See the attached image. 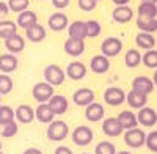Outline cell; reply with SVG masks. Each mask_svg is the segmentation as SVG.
Returning a JSON list of instances; mask_svg holds the SVG:
<instances>
[{
	"mask_svg": "<svg viewBox=\"0 0 157 154\" xmlns=\"http://www.w3.org/2000/svg\"><path fill=\"white\" fill-rule=\"evenodd\" d=\"M52 5H54L55 8H58V10H63V8H66L69 5V0H52Z\"/></svg>",
	"mask_w": 157,
	"mask_h": 154,
	"instance_id": "cell-43",
	"label": "cell"
},
{
	"mask_svg": "<svg viewBox=\"0 0 157 154\" xmlns=\"http://www.w3.org/2000/svg\"><path fill=\"white\" fill-rule=\"evenodd\" d=\"M69 134V127L64 121H52L49 123L47 127V138L52 142H61L68 137Z\"/></svg>",
	"mask_w": 157,
	"mask_h": 154,
	"instance_id": "cell-1",
	"label": "cell"
},
{
	"mask_svg": "<svg viewBox=\"0 0 157 154\" xmlns=\"http://www.w3.org/2000/svg\"><path fill=\"white\" fill-rule=\"evenodd\" d=\"M85 50V41L82 40H74V38H68L64 41V52L71 57H78L82 55Z\"/></svg>",
	"mask_w": 157,
	"mask_h": 154,
	"instance_id": "cell-15",
	"label": "cell"
},
{
	"mask_svg": "<svg viewBox=\"0 0 157 154\" xmlns=\"http://www.w3.org/2000/svg\"><path fill=\"white\" fill-rule=\"evenodd\" d=\"M135 43H137L138 47L149 50V49H154V46H155V38L152 36V33H145V32H141V33L137 35Z\"/></svg>",
	"mask_w": 157,
	"mask_h": 154,
	"instance_id": "cell-29",
	"label": "cell"
},
{
	"mask_svg": "<svg viewBox=\"0 0 157 154\" xmlns=\"http://www.w3.org/2000/svg\"><path fill=\"white\" fill-rule=\"evenodd\" d=\"M104 115H105V110L101 104H96V102H91L90 106H86V110H85V117L88 121H101L104 118Z\"/></svg>",
	"mask_w": 157,
	"mask_h": 154,
	"instance_id": "cell-22",
	"label": "cell"
},
{
	"mask_svg": "<svg viewBox=\"0 0 157 154\" xmlns=\"http://www.w3.org/2000/svg\"><path fill=\"white\" fill-rule=\"evenodd\" d=\"M141 61L145 63V66H148L151 69L157 68V50L155 49H149L148 52L141 57Z\"/></svg>",
	"mask_w": 157,
	"mask_h": 154,
	"instance_id": "cell-35",
	"label": "cell"
},
{
	"mask_svg": "<svg viewBox=\"0 0 157 154\" xmlns=\"http://www.w3.org/2000/svg\"><path fill=\"white\" fill-rule=\"evenodd\" d=\"M24 38L19 35V33H14V35H11L10 38H6L5 40V47L8 49V52L10 54H19L24 50Z\"/></svg>",
	"mask_w": 157,
	"mask_h": 154,
	"instance_id": "cell-19",
	"label": "cell"
},
{
	"mask_svg": "<svg viewBox=\"0 0 157 154\" xmlns=\"http://www.w3.org/2000/svg\"><path fill=\"white\" fill-rule=\"evenodd\" d=\"M17 33V25L13 21H0V38L6 40L11 35Z\"/></svg>",
	"mask_w": 157,
	"mask_h": 154,
	"instance_id": "cell-31",
	"label": "cell"
},
{
	"mask_svg": "<svg viewBox=\"0 0 157 154\" xmlns=\"http://www.w3.org/2000/svg\"><path fill=\"white\" fill-rule=\"evenodd\" d=\"M47 24H49L50 30H54V32H61V30H64V29H66L68 25H69V21H68V16L64 14V13L57 11V13H54V14H50Z\"/></svg>",
	"mask_w": 157,
	"mask_h": 154,
	"instance_id": "cell-12",
	"label": "cell"
},
{
	"mask_svg": "<svg viewBox=\"0 0 157 154\" xmlns=\"http://www.w3.org/2000/svg\"><path fill=\"white\" fill-rule=\"evenodd\" d=\"M132 90L140 94H149L152 93V90H154V82L149 79V77L146 75H138L135 77V79L132 80Z\"/></svg>",
	"mask_w": 157,
	"mask_h": 154,
	"instance_id": "cell-9",
	"label": "cell"
},
{
	"mask_svg": "<svg viewBox=\"0 0 157 154\" xmlns=\"http://www.w3.org/2000/svg\"><path fill=\"white\" fill-rule=\"evenodd\" d=\"M90 68L93 72L96 74H105L109 69H110V61L105 55H94L91 58V63H90Z\"/></svg>",
	"mask_w": 157,
	"mask_h": 154,
	"instance_id": "cell-16",
	"label": "cell"
},
{
	"mask_svg": "<svg viewBox=\"0 0 157 154\" xmlns=\"http://www.w3.org/2000/svg\"><path fill=\"white\" fill-rule=\"evenodd\" d=\"M124 63L127 68H137L141 63V55L137 49H129L124 55Z\"/></svg>",
	"mask_w": 157,
	"mask_h": 154,
	"instance_id": "cell-30",
	"label": "cell"
},
{
	"mask_svg": "<svg viewBox=\"0 0 157 154\" xmlns=\"http://www.w3.org/2000/svg\"><path fill=\"white\" fill-rule=\"evenodd\" d=\"M24 154H43L41 149H38V148H29V149H25Z\"/></svg>",
	"mask_w": 157,
	"mask_h": 154,
	"instance_id": "cell-45",
	"label": "cell"
},
{
	"mask_svg": "<svg viewBox=\"0 0 157 154\" xmlns=\"http://www.w3.org/2000/svg\"><path fill=\"white\" fill-rule=\"evenodd\" d=\"M116 120L120 121V124L123 126V129H132V127H137V115L130 110H124L116 117Z\"/></svg>",
	"mask_w": 157,
	"mask_h": 154,
	"instance_id": "cell-25",
	"label": "cell"
},
{
	"mask_svg": "<svg viewBox=\"0 0 157 154\" xmlns=\"http://www.w3.org/2000/svg\"><path fill=\"white\" fill-rule=\"evenodd\" d=\"M137 121L145 126V127H152L155 123H157V112L151 107H141L138 110V115H137Z\"/></svg>",
	"mask_w": 157,
	"mask_h": 154,
	"instance_id": "cell-10",
	"label": "cell"
},
{
	"mask_svg": "<svg viewBox=\"0 0 157 154\" xmlns=\"http://www.w3.org/2000/svg\"><path fill=\"white\" fill-rule=\"evenodd\" d=\"M32 94L39 104H43V102H47L52 96H54V87L47 82H38L32 90Z\"/></svg>",
	"mask_w": 157,
	"mask_h": 154,
	"instance_id": "cell-6",
	"label": "cell"
},
{
	"mask_svg": "<svg viewBox=\"0 0 157 154\" xmlns=\"http://www.w3.org/2000/svg\"><path fill=\"white\" fill-rule=\"evenodd\" d=\"M38 22V17H36V13L35 11H30V10H25L22 13H19V16H17V24L21 29H29L32 27V25H35Z\"/></svg>",
	"mask_w": 157,
	"mask_h": 154,
	"instance_id": "cell-24",
	"label": "cell"
},
{
	"mask_svg": "<svg viewBox=\"0 0 157 154\" xmlns=\"http://www.w3.org/2000/svg\"><path fill=\"white\" fill-rule=\"evenodd\" d=\"M145 140H146V134L141 129H138V127L127 129L126 134H124V142L130 148H141L145 145Z\"/></svg>",
	"mask_w": 157,
	"mask_h": 154,
	"instance_id": "cell-4",
	"label": "cell"
},
{
	"mask_svg": "<svg viewBox=\"0 0 157 154\" xmlns=\"http://www.w3.org/2000/svg\"><path fill=\"white\" fill-rule=\"evenodd\" d=\"M155 5H157V3H155Z\"/></svg>",
	"mask_w": 157,
	"mask_h": 154,
	"instance_id": "cell-55",
	"label": "cell"
},
{
	"mask_svg": "<svg viewBox=\"0 0 157 154\" xmlns=\"http://www.w3.org/2000/svg\"><path fill=\"white\" fill-rule=\"evenodd\" d=\"M116 154H132V152H129V151H121V152H116Z\"/></svg>",
	"mask_w": 157,
	"mask_h": 154,
	"instance_id": "cell-49",
	"label": "cell"
},
{
	"mask_svg": "<svg viewBox=\"0 0 157 154\" xmlns=\"http://www.w3.org/2000/svg\"><path fill=\"white\" fill-rule=\"evenodd\" d=\"M137 27L145 33L157 32V17H140L137 19Z\"/></svg>",
	"mask_w": 157,
	"mask_h": 154,
	"instance_id": "cell-28",
	"label": "cell"
},
{
	"mask_svg": "<svg viewBox=\"0 0 157 154\" xmlns=\"http://www.w3.org/2000/svg\"><path fill=\"white\" fill-rule=\"evenodd\" d=\"M112 2H113L116 6H120V5H127L130 0H112Z\"/></svg>",
	"mask_w": 157,
	"mask_h": 154,
	"instance_id": "cell-46",
	"label": "cell"
},
{
	"mask_svg": "<svg viewBox=\"0 0 157 154\" xmlns=\"http://www.w3.org/2000/svg\"><path fill=\"white\" fill-rule=\"evenodd\" d=\"M101 50H102V55H105L107 58L110 57H116L118 54L123 50V43L120 38H115V36H109L102 41L101 44Z\"/></svg>",
	"mask_w": 157,
	"mask_h": 154,
	"instance_id": "cell-3",
	"label": "cell"
},
{
	"mask_svg": "<svg viewBox=\"0 0 157 154\" xmlns=\"http://www.w3.org/2000/svg\"><path fill=\"white\" fill-rule=\"evenodd\" d=\"M126 101H127L129 107H132V109H141V107L146 106L148 96L146 94H140V93L134 91V90H130V91L126 94Z\"/></svg>",
	"mask_w": 157,
	"mask_h": 154,
	"instance_id": "cell-23",
	"label": "cell"
},
{
	"mask_svg": "<svg viewBox=\"0 0 157 154\" xmlns=\"http://www.w3.org/2000/svg\"><path fill=\"white\" fill-rule=\"evenodd\" d=\"M0 151H2V143H0Z\"/></svg>",
	"mask_w": 157,
	"mask_h": 154,
	"instance_id": "cell-50",
	"label": "cell"
},
{
	"mask_svg": "<svg viewBox=\"0 0 157 154\" xmlns=\"http://www.w3.org/2000/svg\"><path fill=\"white\" fill-rule=\"evenodd\" d=\"M96 2H99V0H96Z\"/></svg>",
	"mask_w": 157,
	"mask_h": 154,
	"instance_id": "cell-54",
	"label": "cell"
},
{
	"mask_svg": "<svg viewBox=\"0 0 157 154\" xmlns=\"http://www.w3.org/2000/svg\"><path fill=\"white\" fill-rule=\"evenodd\" d=\"M145 145L148 146L149 151L152 152H157V131L151 132L146 135V140H145Z\"/></svg>",
	"mask_w": 157,
	"mask_h": 154,
	"instance_id": "cell-40",
	"label": "cell"
},
{
	"mask_svg": "<svg viewBox=\"0 0 157 154\" xmlns=\"http://www.w3.org/2000/svg\"><path fill=\"white\" fill-rule=\"evenodd\" d=\"M102 131L109 137H118V135L123 134L124 129H123V126L120 124V121H118L116 118H107L102 123Z\"/></svg>",
	"mask_w": 157,
	"mask_h": 154,
	"instance_id": "cell-18",
	"label": "cell"
},
{
	"mask_svg": "<svg viewBox=\"0 0 157 154\" xmlns=\"http://www.w3.org/2000/svg\"><path fill=\"white\" fill-rule=\"evenodd\" d=\"M47 106H49V109L52 110V113L54 115H63V113H66V110H68V99L64 98V96H61V94H54L49 101H47Z\"/></svg>",
	"mask_w": 157,
	"mask_h": 154,
	"instance_id": "cell-11",
	"label": "cell"
},
{
	"mask_svg": "<svg viewBox=\"0 0 157 154\" xmlns=\"http://www.w3.org/2000/svg\"><path fill=\"white\" fill-rule=\"evenodd\" d=\"M35 117L38 118V121L49 124V123L54 121V117H55V115L52 113V110L49 109L47 102H43V104H39V106L36 107V110H35Z\"/></svg>",
	"mask_w": 157,
	"mask_h": 154,
	"instance_id": "cell-26",
	"label": "cell"
},
{
	"mask_svg": "<svg viewBox=\"0 0 157 154\" xmlns=\"http://www.w3.org/2000/svg\"><path fill=\"white\" fill-rule=\"evenodd\" d=\"M17 65H19V61H17L14 54L0 55V71H2V74H10L13 71H16Z\"/></svg>",
	"mask_w": 157,
	"mask_h": 154,
	"instance_id": "cell-17",
	"label": "cell"
},
{
	"mask_svg": "<svg viewBox=\"0 0 157 154\" xmlns=\"http://www.w3.org/2000/svg\"><path fill=\"white\" fill-rule=\"evenodd\" d=\"M96 5H98L96 0H78V8L83 11H93Z\"/></svg>",
	"mask_w": 157,
	"mask_h": 154,
	"instance_id": "cell-41",
	"label": "cell"
},
{
	"mask_svg": "<svg viewBox=\"0 0 157 154\" xmlns=\"http://www.w3.org/2000/svg\"><path fill=\"white\" fill-rule=\"evenodd\" d=\"M13 90V79L8 74H0V96L11 93Z\"/></svg>",
	"mask_w": 157,
	"mask_h": 154,
	"instance_id": "cell-36",
	"label": "cell"
},
{
	"mask_svg": "<svg viewBox=\"0 0 157 154\" xmlns=\"http://www.w3.org/2000/svg\"><path fill=\"white\" fill-rule=\"evenodd\" d=\"M17 134V123L16 121H10L6 124H3V129H2V137L10 138V137H14Z\"/></svg>",
	"mask_w": 157,
	"mask_h": 154,
	"instance_id": "cell-39",
	"label": "cell"
},
{
	"mask_svg": "<svg viewBox=\"0 0 157 154\" xmlns=\"http://www.w3.org/2000/svg\"><path fill=\"white\" fill-rule=\"evenodd\" d=\"M0 154H3V152H2V151H0Z\"/></svg>",
	"mask_w": 157,
	"mask_h": 154,
	"instance_id": "cell-53",
	"label": "cell"
},
{
	"mask_svg": "<svg viewBox=\"0 0 157 154\" xmlns=\"http://www.w3.org/2000/svg\"><path fill=\"white\" fill-rule=\"evenodd\" d=\"M93 137L94 134L88 126H77L72 132V142L78 146H86L93 142Z\"/></svg>",
	"mask_w": 157,
	"mask_h": 154,
	"instance_id": "cell-5",
	"label": "cell"
},
{
	"mask_svg": "<svg viewBox=\"0 0 157 154\" xmlns=\"http://www.w3.org/2000/svg\"><path fill=\"white\" fill-rule=\"evenodd\" d=\"M104 101H105L109 106H112V107L121 106L123 102L126 101V93L120 87H109L105 91H104Z\"/></svg>",
	"mask_w": 157,
	"mask_h": 154,
	"instance_id": "cell-7",
	"label": "cell"
},
{
	"mask_svg": "<svg viewBox=\"0 0 157 154\" xmlns=\"http://www.w3.org/2000/svg\"><path fill=\"white\" fill-rule=\"evenodd\" d=\"M44 79L52 87H57V85H61L64 82V79H66V72H64L58 65H49L44 69Z\"/></svg>",
	"mask_w": 157,
	"mask_h": 154,
	"instance_id": "cell-2",
	"label": "cell"
},
{
	"mask_svg": "<svg viewBox=\"0 0 157 154\" xmlns=\"http://www.w3.org/2000/svg\"><path fill=\"white\" fill-rule=\"evenodd\" d=\"M68 33H69V38H74V40H85L86 38V33H85V22L82 21H75L72 24L68 25Z\"/></svg>",
	"mask_w": 157,
	"mask_h": 154,
	"instance_id": "cell-27",
	"label": "cell"
},
{
	"mask_svg": "<svg viewBox=\"0 0 157 154\" xmlns=\"http://www.w3.org/2000/svg\"><path fill=\"white\" fill-rule=\"evenodd\" d=\"M112 17L115 22L118 24H127L129 21H132L134 17V11L132 8H129L127 5H120V6H116L112 13Z\"/></svg>",
	"mask_w": 157,
	"mask_h": 154,
	"instance_id": "cell-13",
	"label": "cell"
},
{
	"mask_svg": "<svg viewBox=\"0 0 157 154\" xmlns=\"http://www.w3.org/2000/svg\"><path fill=\"white\" fill-rule=\"evenodd\" d=\"M25 36H27V40L32 41V43H41L46 38V29L41 24L36 22L35 25H32V27L25 29Z\"/></svg>",
	"mask_w": 157,
	"mask_h": 154,
	"instance_id": "cell-21",
	"label": "cell"
},
{
	"mask_svg": "<svg viewBox=\"0 0 157 154\" xmlns=\"http://www.w3.org/2000/svg\"><path fill=\"white\" fill-rule=\"evenodd\" d=\"M10 121H14V110L8 106L0 104V126H3Z\"/></svg>",
	"mask_w": 157,
	"mask_h": 154,
	"instance_id": "cell-33",
	"label": "cell"
},
{
	"mask_svg": "<svg viewBox=\"0 0 157 154\" xmlns=\"http://www.w3.org/2000/svg\"><path fill=\"white\" fill-rule=\"evenodd\" d=\"M152 82H154V85H157V71L154 72V77H152Z\"/></svg>",
	"mask_w": 157,
	"mask_h": 154,
	"instance_id": "cell-47",
	"label": "cell"
},
{
	"mask_svg": "<svg viewBox=\"0 0 157 154\" xmlns=\"http://www.w3.org/2000/svg\"><path fill=\"white\" fill-rule=\"evenodd\" d=\"M85 33H86V38H96L101 33V24L98 21H86Z\"/></svg>",
	"mask_w": 157,
	"mask_h": 154,
	"instance_id": "cell-34",
	"label": "cell"
},
{
	"mask_svg": "<svg viewBox=\"0 0 157 154\" xmlns=\"http://www.w3.org/2000/svg\"><path fill=\"white\" fill-rule=\"evenodd\" d=\"M82 154H88V152H82Z\"/></svg>",
	"mask_w": 157,
	"mask_h": 154,
	"instance_id": "cell-52",
	"label": "cell"
},
{
	"mask_svg": "<svg viewBox=\"0 0 157 154\" xmlns=\"http://www.w3.org/2000/svg\"><path fill=\"white\" fill-rule=\"evenodd\" d=\"M0 102H2V96H0Z\"/></svg>",
	"mask_w": 157,
	"mask_h": 154,
	"instance_id": "cell-51",
	"label": "cell"
},
{
	"mask_svg": "<svg viewBox=\"0 0 157 154\" xmlns=\"http://www.w3.org/2000/svg\"><path fill=\"white\" fill-rule=\"evenodd\" d=\"M8 13H10V8L5 2H0V21H3L6 16H8Z\"/></svg>",
	"mask_w": 157,
	"mask_h": 154,
	"instance_id": "cell-42",
	"label": "cell"
},
{
	"mask_svg": "<svg viewBox=\"0 0 157 154\" xmlns=\"http://www.w3.org/2000/svg\"><path fill=\"white\" fill-rule=\"evenodd\" d=\"M66 75L72 80H80L86 75V66L83 65L82 61H71L68 68H66Z\"/></svg>",
	"mask_w": 157,
	"mask_h": 154,
	"instance_id": "cell-14",
	"label": "cell"
},
{
	"mask_svg": "<svg viewBox=\"0 0 157 154\" xmlns=\"http://www.w3.org/2000/svg\"><path fill=\"white\" fill-rule=\"evenodd\" d=\"M8 8L10 11H14V13H22L29 8L30 5V0H8Z\"/></svg>",
	"mask_w": 157,
	"mask_h": 154,
	"instance_id": "cell-37",
	"label": "cell"
},
{
	"mask_svg": "<svg viewBox=\"0 0 157 154\" xmlns=\"http://www.w3.org/2000/svg\"><path fill=\"white\" fill-rule=\"evenodd\" d=\"M14 118L17 121L24 123V124H29V123H32L35 120V110L30 106H27V104H21L16 109V112H14Z\"/></svg>",
	"mask_w": 157,
	"mask_h": 154,
	"instance_id": "cell-20",
	"label": "cell"
},
{
	"mask_svg": "<svg viewBox=\"0 0 157 154\" xmlns=\"http://www.w3.org/2000/svg\"><path fill=\"white\" fill-rule=\"evenodd\" d=\"M72 101H74L75 106L86 107L91 102H94V91L91 88H78L72 94Z\"/></svg>",
	"mask_w": 157,
	"mask_h": 154,
	"instance_id": "cell-8",
	"label": "cell"
},
{
	"mask_svg": "<svg viewBox=\"0 0 157 154\" xmlns=\"http://www.w3.org/2000/svg\"><path fill=\"white\" fill-rule=\"evenodd\" d=\"M141 2H151V3H157V0H141Z\"/></svg>",
	"mask_w": 157,
	"mask_h": 154,
	"instance_id": "cell-48",
	"label": "cell"
},
{
	"mask_svg": "<svg viewBox=\"0 0 157 154\" xmlns=\"http://www.w3.org/2000/svg\"><path fill=\"white\" fill-rule=\"evenodd\" d=\"M55 154H72V151L69 148H66V146H58L55 149Z\"/></svg>",
	"mask_w": 157,
	"mask_h": 154,
	"instance_id": "cell-44",
	"label": "cell"
},
{
	"mask_svg": "<svg viewBox=\"0 0 157 154\" xmlns=\"http://www.w3.org/2000/svg\"><path fill=\"white\" fill-rule=\"evenodd\" d=\"M140 17H155L157 16V5L151 2H141L138 6Z\"/></svg>",
	"mask_w": 157,
	"mask_h": 154,
	"instance_id": "cell-32",
	"label": "cell"
},
{
	"mask_svg": "<svg viewBox=\"0 0 157 154\" xmlns=\"http://www.w3.org/2000/svg\"><path fill=\"white\" fill-rule=\"evenodd\" d=\"M94 154H116V149H115V145L110 142H101L98 143Z\"/></svg>",
	"mask_w": 157,
	"mask_h": 154,
	"instance_id": "cell-38",
	"label": "cell"
}]
</instances>
